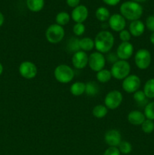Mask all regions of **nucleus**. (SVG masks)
<instances>
[{"mask_svg": "<svg viewBox=\"0 0 154 155\" xmlns=\"http://www.w3.org/2000/svg\"><path fill=\"white\" fill-rule=\"evenodd\" d=\"M95 48L102 54L110 52L114 45L115 39L113 33L108 30H101L95 36Z\"/></svg>", "mask_w": 154, "mask_h": 155, "instance_id": "1", "label": "nucleus"}, {"mask_svg": "<svg viewBox=\"0 0 154 155\" xmlns=\"http://www.w3.org/2000/svg\"><path fill=\"white\" fill-rule=\"evenodd\" d=\"M120 14L125 20L134 21L141 18L143 8L140 3L134 1H126L120 5Z\"/></svg>", "mask_w": 154, "mask_h": 155, "instance_id": "2", "label": "nucleus"}, {"mask_svg": "<svg viewBox=\"0 0 154 155\" xmlns=\"http://www.w3.org/2000/svg\"><path fill=\"white\" fill-rule=\"evenodd\" d=\"M54 78L60 83H69L73 80L75 73L71 67L67 64H60L57 66L54 71Z\"/></svg>", "mask_w": 154, "mask_h": 155, "instance_id": "3", "label": "nucleus"}, {"mask_svg": "<svg viewBox=\"0 0 154 155\" xmlns=\"http://www.w3.org/2000/svg\"><path fill=\"white\" fill-rule=\"evenodd\" d=\"M110 72L113 78L118 80H123L130 75L131 66L127 61L119 60L113 64Z\"/></svg>", "mask_w": 154, "mask_h": 155, "instance_id": "4", "label": "nucleus"}, {"mask_svg": "<svg viewBox=\"0 0 154 155\" xmlns=\"http://www.w3.org/2000/svg\"><path fill=\"white\" fill-rule=\"evenodd\" d=\"M65 36V30L62 26L57 24H51L45 31V38L51 44H57L61 42Z\"/></svg>", "mask_w": 154, "mask_h": 155, "instance_id": "5", "label": "nucleus"}, {"mask_svg": "<svg viewBox=\"0 0 154 155\" xmlns=\"http://www.w3.org/2000/svg\"><path fill=\"white\" fill-rule=\"evenodd\" d=\"M123 100L122 92L119 90H112L106 95L104 98V105L110 110L117 109L121 105Z\"/></svg>", "mask_w": 154, "mask_h": 155, "instance_id": "6", "label": "nucleus"}, {"mask_svg": "<svg viewBox=\"0 0 154 155\" xmlns=\"http://www.w3.org/2000/svg\"><path fill=\"white\" fill-rule=\"evenodd\" d=\"M151 54L147 49L140 48L134 55V63L137 68L140 70H146L151 64Z\"/></svg>", "mask_w": 154, "mask_h": 155, "instance_id": "7", "label": "nucleus"}, {"mask_svg": "<svg viewBox=\"0 0 154 155\" xmlns=\"http://www.w3.org/2000/svg\"><path fill=\"white\" fill-rule=\"evenodd\" d=\"M91 70L95 72H98L104 69L106 65L105 56L101 52L95 51L88 56V64Z\"/></svg>", "mask_w": 154, "mask_h": 155, "instance_id": "8", "label": "nucleus"}, {"mask_svg": "<svg viewBox=\"0 0 154 155\" xmlns=\"http://www.w3.org/2000/svg\"><path fill=\"white\" fill-rule=\"evenodd\" d=\"M141 81L138 76L131 74L128 75L126 78H125L122 81V87L125 92L128 93H134L139 90Z\"/></svg>", "mask_w": 154, "mask_h": 155, "instance_id": "9", "label": "nucleus"}, {"mask_svg": "<svg viewBox=\"0 0 154 155\" xmlns=\"http://www.w3.org/2000/svg\"><path fill=\"white\" fill-rule=\"evenodd\" d=\"M19 73L21 76L27 80H32L37 75V67L32 61H25L19 66Z\"/></svg>", "mask_w": 154, "mask_h": 155, "instance_id": "10", "label": "nucleus"}, {"mask_svg": "<svg viewBox=\"0 0 154 155\" xmlns=\"http://www.w3.org/2000/svg\"><path fill=\"white\" fill-rule=\"evenodd\" d=\"M109 27L115 32H121L126 27V21L121 14H113L108 20Z\"/></svg>", "mask_w": 154, "mask_h": 155, "instance_id": "11", "label": "nucleus"}, {"mask_svg": "<svg viewBox=\"0 0 154 155\" xmlns=\"http://www.w3.org/2000/svg\"><path fill=\"white\" fill-rule=\"evenodd\" d=\"M116 53L119 60L126 61L133 55L134 46L129 42H122L117 47Z\"/></svg>", "mask_w": 154, "mask_h": 155, "instance_id": "12", "label": "nucleus"}, {"mask_svg": "<svg viewBox=\"0 0 154 155\" xmlns=\"http://www.w3.org/2000/svg\"><path fill=\"white\" fill-rule=\"evenodd\" d=\"M72 64L75 68L82 70L85 68L88 64V55L85 51H79L73 54L72 57Z\"/></svg>", "mask_w": 154, "mask_h": 155, "instance_id": "13", "label": "nucleus"}, {"mask_svg": "<svg viewBox=\"0 0 154 155\" xmlns=\"http://www.w3.org/2000/svg\"><path fill=\"white\" fill-rule=\"evenodd\" d=\"M88 17V9L85 5H79L74 8L71 13V18L75 23H84Z\"/></svg>", "mask_w": 154, "mask_h": 155, "instance_id": "14", "label": "nucleus"}, {"mask_svg": "<svg viewBox=\"0 0 154 155\" xmlns=\"http://www.w3.org/2000/svg\"><path fill=\"white\" fill-rule=\"evenodd\" d=\"M104 141L109 147H118L122 142V136L119 130H110L106 132Z\"/></svg>", "mask_w": 154, "mask_h": 155, "instance_id": "15", "label": "nucleus"}, {"mask_svg": "<svg viewBox=\"0 0 154 155\" xmlns=\"http://www.w3.org/2000/svg\"><path fill=\"white\" fill-rule=\"evenodd\" d=\"M128 30L131 36L134 37H139L144 33L145 24L140 20L131 21L129 24Z\"/></svg>", "mask_w": 154, "mask_h": 155, "instance_id": "16", "label": "nucleus"}, {"mask_svg": "<svg viewBox=\"0 0 154 155\" xmlns=\"http://www.w3.org/2000/svg\"><path fill=\"white\" fill-rule=\"evenodd\" d=\"M146 120L144 114L140 110H131L128 114V121L134 126H141Z\"/></svg>", "mask_w": 154, "mask_h": 155, "instance_id": "17", "label": "nucleus"}, {"mask_svg": "<svg viewBox=\"0 0 154 155\" xmlns=\"http://www.w3.org/2000/svg\"><path fill=\"white\" fill-rule=\"evenodd\" d=\"M27 8L33 12H39L45 6V0H27Z\"/></svg>", "mask_w": 154, "mask_h": 155, "instance_id": "18", "label": "nucleus"}, {"mask_svg": "<svg viewBox=\"0 0 154 155\" xmlns=\"http://www.w3.org/2000/svg\"><path fill=\"white\" fill-rule=\"evenodd\" d=\"M70 92L74 96H80L85 92V83L82 82H75L70 86Z\"/></svg>", "mask_w": 154, "mask_h": 155, "instance_id": "19", "label": "nucleus"}, {"mask_svg": "<svg viewBox=\"0 0 154 155\" xmlns=\"http://www.w3.org/2000/svg\"><path fill=\"white\" fill-rule=\"evenodd\" d=\"M80 50L83 51H90L95 48V41L89 37H83L79 39Z\"/></svg>", "mask_w": 154, "mask_h": 155, "instance_id": "20", "label": "nucleus"}, {"mask_svg": "<svg viewBox=\"0 0 154 155\" xmlns=\"http://www.w3.org/2000/svg\"><path fill=\"white\" fill-rule=\"evenodd\" d=\"M95 17L101 22H105V21H108L109 18H110V11L106 7L101 6V7L97 8L96 12H95Z\"/></svg>", "mask_w": 154, "mask_h": 155, "instance_id": "21", "label": "nucleus"}, {"mask_svg": "<svg viewBox=\"0 0 154 155\" xmlns=\"http://www.w3.org/2000/svg\"><path fill=\"white\" fill-rule=\"evenodd\" d=\"M99 92V86L95 82L89 81L85 83V93L90 97L97 95Z\"/></svg>", "mask_w": 154, "mask_h": 155, "instance_id": "22", "label": "nucleus"}, {"mask_svg": "<svg viewBox=\"0 0 154 155\" xmlns=\"http://www.w3.org/2000/svg\"><path fill=\"white\" fill-rule=\"evenodd\" d=\"M143 92L147 98H154V78L149 79L145 83Z\"/></svg>", "mask_w": 154, "mask_h": 155, "instance_id": "23", "label": "nucleus"}, {"mask_svg": "<svg viewBox=\"0 0 154 155\" xmlns=\"http://www.w3.org/2000/svg\"><path fill=\"white\" fill-rule=\"evenodd\" d=\"M107 113H108V109L105 105H103V104L96 105L92 110L93 116L96 118H98V119L104 118V117L107 116Z\"/></svg>", "mask_w": 154, "mask_h": 155, "instance_id": "24", "label": "nucleus"}, {"mask_svg": "<svg viewBox=\"0 0 154 155\" xmlns=\"http://www.w3.org/2000/svg\"><path fill=\"white\" fill-rule=\"evenodd\" d=\"M70 18H71L70 15H69V14H68L67 12H59V13L56 15V18H55L56 24L63 27V26L69 24V21H70Z\"/></svg>", "mask_w": 154, "mask_h": 155, "instance_id": "25", "label": "nucleus"}, {"mask_svg": "<svg viewBox=\"0 0 154 155\" xmlns=\"http://www.w3.org/2000/svg\"><path fill=\"white\" fill-rule=\"evenodd\" d=\"M96 77L98 82H100L101 83H105L110 81L113 77H112L110 71L107 69H103L101 71L97 72Z\"/></svg>", "mask_w": 154, "mask_h": 155, "instance_id": "26", "label": "nucleus"}, {"mask_svg": "<svg viewBox=\"0 0 154 155\" xmlns=\"http://www.w3.org/2000/svg\"><path fill=\"white\" fill-rule=\"evenodd\" d=\"M66 49L69 51H72L74 53L80 51L79 39L75 37L69 39L67 41V44H66Z\"/></svg>", "mask_w": 154, "mask_h": 155, "instance_id": "27", "label": "nucleus"}, {"mask_svg": "<svg viewBox=\"0 0 154 155\" xmlns=\"http://www.w3.org/2000/svg\"><path fill=\"white\" fill-rule=\"evenodd\" d=\"M143 114L146 119L154 120V101L149 102L146 104Z\"/></svg>", "mask_w": 154, "mask_h": 155, "instance_id": "28", "label": "nucleus"}, {"mask_svg": "<svg viewBox=\"0 0 154 155\" xmlns=\"http://www.w3.org/2000/svg\"><path fill=\"white\" fill-rule=\"evenodd\" d=\"M117 148H119L121 154H123L125 155L130 154L131 152V151H132L131 144L130 142H127V141H122Z\"/></svg>", "mask_w": 154, "mask_h": 155, "instance_id": "29", "label": "nucleus"}, {"mask_svg": "<svg viewBox=\"0 0 154 155\" xmlns=\"http://www.w3.org/2000/svg\"><path fill=\"white\" fill-rule=\"evenodd\" d=\"M142 131L146 134H150L154 130V122L151 120L146 119L141 124Z\"/></svg>", "mask_w": 154, "mask_h": 155, "instance_id": "30", "label": "nucleus"}, {"mask_svg": "<svg viewBox=\"0 0 154 155\" xmlns=\"http://www.w3.org/2000/svg\"><path fill=\"white\" fill-rule=\"evenodd\" d=\"M134 100L139 104H143L147 102V98L145 95L144 92L142 90H137L135 92L133 95Z\"/></svg>", "mask_w": 154, "mask_h": 155, "instance_id": "31", "label": "nucleus"}, {"mask_svg": "<svg viewBox=\"0 0 154 155\" xmlns=\"http://www.w3.org/2000/svg\"><path fill=\"white\" fill-rule=\"evenodd\" d=\"M72 32L76 36H81L85 32V26L82 23H75L72 27Z\"/></svg>", "mask_w": 154, "mask_h": 155, "instance_id": "32", "label": "nucleus"}, {"mask_svg": "<svg viewBox=\"0 0 154 155\" xmlns=\"http://www.w3.org/2000/svg\"><path fill=\"white\" fill-rule=\"evenodd\" d=\"M131 38L130 32L127 30H123L119 32V39L122 42H129Z\"/></svg>", "mask_w": 154, "mask_h": 155, "instance_id": "33", "label": "nucleus"}, {"mask_svg": "<svg viewBox=\"0 0 154 155\" xmlns=\"http://www.w3.org/2000/svg\"><path fill=\"white\" fill-rule=\"evenodd\" d=\"M105 58H106V61H107L110 62V63L113 64L114 63H116L117 61L119 60L117 54H116V53H114V52L107 53V56L105 57Z\"/></svg>", "mask_w": 154, "mask_h": 155, "instance_id": "34", "label": "nucleus"}, {"mask_svg": "<svg viewBox=\"0 0 154 155\" xmlns=\"http://www.w3.org/2000/svg\"><path fill=\"white\" fill-rule=\"evenodd\" d=\"M104 155H121V153L117 147H109L105 150Z\"/></svg>", "mask_w": 154, "mask_h": 155, "instance_id": "35", "label": "nucleus"}, {"mask_svg": "<svg viewBox=\"0 0 154 155\" xmlns=\"http://www.w3.org/2000/svg\"><path fill=\"white\" fill-rule=\"evenodd\" d=\"M146 27L149 31L154 33V16L151 15L149 16L146 20Z\"/></svg>", "mask_w": 154, "mask_h": 155, "instance_id": "36", "label": "nucleus"}, {"mask_svg": "<svg viewBox=\"0 0 154 155\" xmlns=\"http://www.w3.org/2000/svg\"><path fill=\"white\" fill-rule=\"evenodd\" d=\"M66 2L69 7L73 8L79 5L80 3V0H66Z\"/></svg>", "mask_w": 154, "mask_h": 155, "instance_id": "37", "label": "nucleus"}, {"mask_svg": "<svg viewBox=\"0 0 154 155\" xmlns=\"http://www.w3.org/2000/svg\"><path fill=\"white\" fill-rule=\"evenodd\" d=\"M102 1L109 6H116L120 2L121 0H102Z\"/></svg>", "mask_w": 154, "mask_h": 155, "instance_id": "38", "label": "nucleus"}, {"mask_svg": "<svg viewBox=\"0 0 154 155\" xmlns=\"http://www.w3.org/2000/svg\"><path fill=\"white\" fill-rule=\"evenodd\" d=\"M4 21H5L4 15H3V14L0 12V27L3 25V24H4Z\"/></svg>", "mask_w": 154, "mask_h": 155, "instance_id": "39", "label": "nucleus"}, {"mask_svg": "<svg viewBox=\"0 0 154 155\" xmlns=\"http://www.w3.org/2000/svg\"><path fill=\"white\" fill-rule=\"evenodd\" d=\"M149 40H150L151 43L154 45V33H152V34L150 35V37H149Z\"/></svg>", "mask_w": 154, "mask_h": 155, "instance_id": "40", "label": "nucleus"}, {"mask_svg": "<svg viewBox=\"0 0 154 155\" xmlns=\"http://www.w3.org/2000/svg\"><path fill=\"white\" fill-rule=\"evenodd\" d=\"M2 72H3V66H2V64L0 63V76L2 75Z\"/></svg>", "mask_w": 154, "mask_h": 155, "instance_id": "41", "label": "nucleus"}, {"mask_svg": "<svg viewBox=\"0 0 154 155\" xmlns=\"http://www.w3.org/2000/svg\"><path fill=\"white\" fill-rule=\"evenodd\" d=\"M131 1H134V2H137V3H140V2H143L146 1V0H131Z\"/></svg>", "mask_w": 154, "mask_h": 155, "instance_id": "42", "label": "nucleus"}, {"mask_svg": "<svg viewBox=\"0 0 154 155\" xmlns=\"http://www.w3.org/2000/svg\"><path fill=\"white\" fill-rule=\"evenodd\" d=\"M153 16H154V12H153Z\"/></svg>", "mask_w": 154, "mask_h": 155, "instance_id": "43", "label": "nucleus"}]
</instances>
